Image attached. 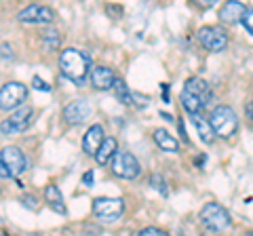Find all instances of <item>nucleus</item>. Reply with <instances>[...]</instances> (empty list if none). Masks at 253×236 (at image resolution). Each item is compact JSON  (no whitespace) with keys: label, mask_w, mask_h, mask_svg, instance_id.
<instances>
[{"label":"nucleus","mask_w":253,"mask_h":236,"mask_svg":"<svg viewBox=\"0 0 253 236\" xmlns=\"http://www.w3.org/2000/svg\"><path fill=\"white\" fill-rule=\"evenodd\" d=\"M89 66L91 61L84 53L76 51V49H66L61 51L59 55V68H61V74L72 78L74 82H83V78L89 72Z\"/></svg>","instance_id":"1"},{"label":"nucleus","mask_w":253,"mask_h":236,"mask_svg":"<svg viewBox=\"0 0 253 236\" xmlns=\"http://www.w3.org/2000/svg\"><path fill=\"white\" fill-rule=\"evenodd\" d=\"M209 122H211L213 131H215V135L224 137V139L232 137L234 133H236V129H239V120H236L234 110L228 108V106L213 108V112L209 116Z\"/></svg>","instance_id":"2"},{"label":"nucleus","mask_w":253,"mask_h":236,"mask_svg":"<svg viewBox=\"0 0 253 236\" xmlns=\"http://www.w3.org/2000/svg\"><path fill=\"white\" fill-rule=\"evenodd\" d=\"M201 222L203 226L211 232H226L230 230V215L224 207H219L215 202H207L205 207L201 209Z\"/></svg>","instance_id":"3"},{"label":"nucleus","mask_w":253,"mask_h":236,"mask_svg":"<svg viewBox=\"0 0 253 236\" xmlns=\"http://www.w3.org/2000/svg\"><path fill=\"white\" fill-rule=\"evenodd\" d=\"M26 169H28V160L19 148H15V146L2 148V154H0V171H2V177H15Z\"/></svg>","instance_id":"4"},{"label":"nucleus","mask_w":253,"mask_h":236,"mask_svg":"<svg viewBox=\"0 0 253 236\" xmlns=\"http://www.w3.org/2000/svg\"><path fill=\"white\" fill-rule=\"evenodd\" d=\"M110 169H112L114 175L121 177V179H135L139 175L137 158L131 152H125V150H118L114 154V158L110 160Z\"/></svg>","instance_id":"5"},{"label":"nucleus","mask_w":253,"mask_h":236,"mask_svg":"<svg viewBox=\"0 0 253 236\" xmlns=\"http://www.w3.org/2000/svg\"><path fill=\"white\" fill-rule=\"evenodd\" d=\"M28 97V86L21 82H4L0 89V106L2 110H19Z\"/></svg>","instance_id":"6"},{"label":"nucleus","mask_w":253,"mask_h":236,"mask_svg":"<svg viewBox=\"0 0 253 236\" xmlns=\"http://www.w3.org/2000/svg\"><path fill=\"white\" fill-rule=\"evenodd\" d=\"M196 38H199V42L207 51H224L228 44L226 32L217 26H203L199 32H196Z\"/></svg>","instance_id":"7"},{"label":"nucleus","mask_w":253,"mask_h":236,"mask_svg":"<svg viewBox=\"0 0 253 236\" xmlns=\"http://www.w3.org/2000/svg\"><path fill=\"white\" fill-rule=\"evenodd\" d=\"M125 202L123 198H95L93 200V213L101 222H114L123 215Z\"/></svg>","instance_id":"8"},{"label":"nucleus","mask_w":253,"mask_h":236,"mask_svg":"<svg viewBox=\"0 0 253 236\" xmlns=\"http://www.w3.org/2000/svg\"><path fill=\"white\" fill-rule=\"evenodd\" d=\"M55 19V13L49 6L42 4H30L19 13V21L23 23H51Z\"/></svg>","instance_id":"9"},{"label":"nucleus","mask_w":253,"mask_h":236,"mask_svg":"<svg viewBox=\"0 0 253 236\" xmlns=\"http://www.w3.org/2000/svg\"><path fill=\"white\" fill-rule=\"evenodd\" d=\"M91 114V106L86 104V99H72L63 108V120L70 124H81L86 120V116Z\"/></svg>","instance_id":"10"},{"label":"nucleus","mask_w":253,"mask_h":236,"mask_svg":"<svg viewBox=\"0 0 253 236\" xmlns=\"http://www.w3.org/2000/svg\"><path fill=\"white\" fill-rule=\"evenodd\" d=\"M104 141H106V135H104L101 124H93V127L86 131L84 137H83V150L86 154H97V150L101 148Z\"/></svg>","instance_id":"11"},{"label":"nucleus","mask_w":253,"mask_h":236,"mask_svg":"<svg viewBox=\"0 0 253 236\" xmlns=\"http://www.w3.org/2000/svg\"><path fill=\"white\" fill-rule=\"evenodd\" d=\"M91 82L95 89H99V91H106L112 86L114 89V82H116V78L112 74V70L106 68V66H95L93 68V72H91Z\"/></svg>","instance_id":"12"},{"label":"nucleus","mask_w":253,"mask_h":236,"mask_svg":"<svg viewBox=\"0 0 253 236\" xmlns=\"http://www.w3.org/2000/svg\"><path fill=\"white\" fill-rule=\"evenodd\" d=\"M245 13H247V9H245L243 2H239V0H230V2H226L219 9V19L224 23H236V21H243Z\"/></svg>","instance_id":"13"},{"label":"nucleus","mask_w":253,"mask_h":236,"mask_svg":"<svg viewBox=\"0 0 253 236\" xmlns=\"http://www.w3.org/2000/svg\"><path fill=\"white\" fill-rule=\"evenodd\" d=\"M184 91L192 93L194 97H199L205 106L211 101V89H209V84L205 82L203 78H188L186 84H184Z\"/></svg>","instance_id":"14"},{"label":"nucleus","mask_w":253,"mask_h":236,"mask_svg":"<svg viewBox=\"0 0 253 236\" xmlns=\"http://www.w3.org/2000/svg\"><path fill=\"white\" fill-rule=\"evenodd\" d=\"M30 118H32V108L21 106L19 110H15V112L6 118V122L11 124L13 131H26V127L30 124Z\"/></svg>","instance_id":"15"},{"label":"nucleus","mask_w":253,"mask_h":236,"mask_svg":"<svg viewBox=\"0 0 253 236\" xmlns=\"http://www.w3.org/2000/svg\"><path fill=\"white\" fill-rule=\"evenodd\" d=\"M44 200H46V204L53 209V211H57V213H66V204H63V196H61V192H59V188L57 186H46L44 188Z\"/></svg>","instance_id":"16"},{"label":"nucleus","mask_w":253,"mask_h":236,"mask_svg":"<svg viewBox=\"0 0 253 236\" xmlns=\"http://www.w3.org/2000/svg\"><path fill=\"white\" fill-rule=\"evenodd\" d=\"M190 120H192L196 131H199V137L205 141V144H209V141L213 139V135H215V131H213L211 122H209V118H203L201 114H192L190 116Z\"/></svg>","instance_id":"17"},{"label":"nucleus","mask_w":253,"mask_h":236,"mask_svg":"<svg viewBox=\"0 0 253 236\" xmlns=\"http://www.w3.org/2000/svg\"><path fill=\"white\" fill-rule=\"evenodd\" d=\"M152 137H154L156 146L161 148V150H167V152H177V148H179L177 139H175V137H171V135H169V133L165 131V129H156V131L152 133Z\"/></svg>","instance_id":"18"},{"label":"nucleus","mask_w":253,"mask_h":236,"mask_svg":"<svg viewBox=\"0 0 253 236\" xmlns=\"http://www.w3.org/2000/svg\"><path fill=\"white\" fill-rule=\"evenodd\" d=\"M116 139L114 137H106V141L101 144V148L97 150V154H95V160H97V164H106L114 158L116 154Z\"/></svg>","instance_id":"19"},{"label":"nucleus","mask_w":253,"mask_h":236,"mask_svg":"<svg viewBox=\"0 0 253 236\" xmlns=\"http://www.w3.org/2000/svg\"><path fill=\"white\" fill-rule=\"evenodd\" d=\"M179 101H181V106H184V110H186L190 116H192V114H201V110L205 108L203 101L199 97H194L192 93H188V91H181Z\"/></svg>","instance_id":"20"},{"label":"nucleus","mask_w":253,"mask_h":236,"mask_svg":"<svg viewBox=\"0 0 253 236\" xmlns=\"http://www.w3.org/2000/svg\"><path fill=\"white\" fill-rule=\"evenodd\" d=\"M114 93H116V97H118V101H121L123 106L133 104V97H131V93H129V89H126V84H125L123 78H116V82H114Z\"/></svg>","instance_id":"21"},{"label":"nucleus","mask_w":253,"mask_h":236,"mask_svg":"<svg viewBox=\"0 0 253 236\" xmlns=\"http://www.w3.org/2000/svg\"><path fill=\"white\" fill-rule=\"evenodd\" d=\"M150 186L154 188V190H158L163 196H167V182H165L163 175H158V173H154L152 177H150Z\"/></svg>","instance_id":"22"},{"label":"nucleus","mask_w":253,"mask_h":236,"mask_svg":"<svg viewBox=\"0 0 253 236\" xmlns=\"http://www.w3.org/2000/svg\"><path fill=\"white\" fill-rule=\"evenodd\" d=\"M137 236H169L167 232H163V230H158V228H144Z\"/></svg>","instance_id":"23"},{"label":"nucleus","mask_w":253,"mask_h":236,"mask_svg":"<svg viewBox=\"0 0 253 236\" xmlns=\"http://www.w3.org/2000/svg\"><path fill=\"white\" fill-rule=\"evenodd\" d=\"M32 86H34V89H38V91H44V93H49V91H51V86L46 84L44 80H41V78H38V76L32 78Z\"/></svg>","instance_id":"24"},{"label":"nucleus","mask_w":253,"mask_h":236,"mask_svg":"<svg viewBox=\"0 0 253 236\" xmlns=\"http://www.w3.org/2000/svg\"><path fill=\"white\" fill-rule=\"evenodd\" d=\"M243 26L249 30V32L253 34V9H247V13H245L243 17Z\"/></svg>","instance_id":"25"},{"label":"nucleus","mask_w":253,"mask_h":236,"mask_svg":"<svg viewBox=\"0 0 253 236\" xmlns=\"http://www.w3.org/2000/svg\"><path fill=\"white\" fill-rule=\"evenodd\" d=\"M21 202L26 204L28 209H36V198L32 194H26V196H21Z\"/></svg>","instance_id":"26"},{"label":"nucleus","mask_w":253,"mask_h":236,"mask_svg":"<svg viewBox=\"0 0 253 236\" xmlns=\"http://www.w3.org/2000/svg\"><path fill=\"white\" fill-rule=\"evenodd\" d=\"M93 182H95V175H93V171H86L84 175H83V184H84V186H93Z\"/></svg>","instance_id":"27"},{"label":"nucleus","mask_w":253,"mask_h":236,"mask_svg":"<svg viewBox=\"0 0 253 236\" xmlns=\"http://www.w3.org/2000/svg\"><path fill=\"white\" fill-rule=\"evenodd\" d=\"M177 129H179V137L184 144H188V137H186V131H184V122H181V118H177Z\"/></svg>","instance_id":"28"},{"label":"nucleus","mask_w":253,"mask_h":236,"mask_svg":"<svg viewBox=\"0 0 253 236\" xmlns=\"http://www.w3.org/2000/svg\"><path fill=\"white\" fill-rule=\"evenodd\" d=\"M163 86V97L165 101H169V84H161Z\"/></svg>","instance_id":"29"},{"label":"nucleus","mask_w":253,"mask_h":236,"mask_svg":"<svg viewBox=\"0 0 253 236\" xmlns=\"http://www.w3.org/2000/svg\"><path fill=\"white\" fill-rule=\"evenodd\" d=\"M2 51H4V55H2L4 59H6V57H9V59L13 57V55H11V49H9V46H6V44H2Z\"/></svg>","instance_id":"30"},{"label":"nucleus","mask_w":253,"mask_h":236,"mask_svg":"<svg viewBox=\"0 0 253 236\" xmlns=\"http://www.w3.org/2000/svg\"><path fill=\"white\" fill-rule=\"evenodd\" d=\"M203 162H205V154H201V156H199V160H196V164H203Z\"/></svg>","instance_id":"31"},{"label":"nucleus","mask_w":253,"mask_h":236,"mask_svg":"<svg viewBox=\"0 0 253 236\" xmlns=\"http://www.w3.org/2000/svg\"><path fill=\"white\" fill-rule=\"evenodd\" d=\"M249 114H251V118H253V104L249 106Z\"/></svg>","instance_id":"32"}]
</instances>
